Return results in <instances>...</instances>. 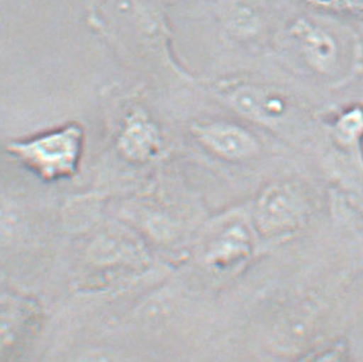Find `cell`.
Wrapping results in <instances>:
<instances>
[{"instance_id":"277c9868","label":"cell","mask_w":363,"mask_h":362,"mask_svg":"<svg viewBox=\"0 0 363 362\" xmlns=\"http://www.w3.org/2000/svg\"><path fill=\"white\" fill-rule=\"evenodd\" d=\"M233 103L240 113L261 121L279 119L286 110V104L279 97L253 87L237 91L234 94Z\"/></svg>"},{"instance_id":"5b68a950","label":"cell","mask_w":363,"mask_h":362,"mask_svg":"<svg viewBox=\"0 0 363 362\" xmlns=\"http://www.w3.org/2000/svg\"><path fill=\"white\" fill-rule=\"evenodd\" d=\"M306 58L318 71L330 72L337 63L335 43L326 33L305 27L298 33Z\"/></svg>"},{"instance_id":"6da1fadb","label":"cell","mask_w":363,"mask_h":362,"mask_svg":"<svg viewBox=\"0 0 363 362\" xmlns=\"http://www.w3.org/2000/svg\"><path fill=\"white\" fill-rule=\"evenodd\" d=\"M12 150L44 178L72 175L81 151V131L72 126L30 143H14Z\"/></svg>"},{"instance_id":"ba28073f","label":"cell","mask_w":363,"mask_h":362,"mask_svg":"<svg viewBox=\"0 0 363 362\" xmlns=\"http://www.w3.org/2000/svg\"><path fill=\"white\" fill-rule=\"evenodd\" d=\"M312 362H345V360L337 351H331V352H326L324 355L318 356V358Z\"/></svg>"},{"instance_id":"8992f818","label":"cell","mask_w":363,"mask_h":362,"mask_svg":"<svg viewBox=\"0 0 363 362\" xmlns=\"http://www.w3.org/2000/svg\"><path fill=\"white\" fill-rule=\"evenodd\" d=\"M125 153L133 159L149 158L159 146L157 131L143 114L130 119V126L123 136Z\"/></svg>"},{"instance_id":"3957f363","label":"cell","mask_w":363,"mask_h":362,"mask_svg":"<svg viewBox=\"0 0 363 362\" xmlns=\"http://www.w3.org/2000/svg\"><path fill=\"white\" fill-rule=\"evenodd\" d=\"M197 133L208 149L229 160L247 159L259 150L256 140L247 131L232 124H206Z\"/></svg>"},{"instance_id":"52a82bcc","label":"cell","mask_w":363,"mask_h":362,"mask_svg":"<svg viewBox=\"0 0 363 362\" xmlns=\"http://www.w3.org/2000/svg\"><path fill=\"white\" fill-rule=\"evenodd\" d=\"M335 133L339 143L347 146L357 145L358 140L363 135V113L359 109H354L344 114L337 126Z\"/></svg>"},{"instance_id":"7a4b0ae2","label":"cell","mask_w":363,"mask_h":362,"mask_svg":"<svg viewBox=\"0 0 363 362\" xmlns=\"http://www.w3.org/2000/svg\"><path fill=\"white\" fill-rule=\"evenodd\" d=\"M305 216V201L289 185H275L261 194L256 219L261 231L281 233L292 229Z\"/></svg>"}]
</instances>
